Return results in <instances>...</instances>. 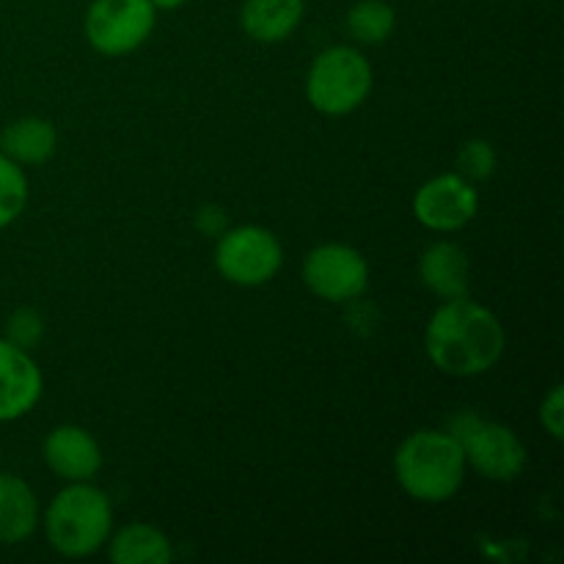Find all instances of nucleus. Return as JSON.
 <instances>
[{"label": "nucleus", "instance_id": "nucleus-1", "mask_svg": "<svg viewBox=\"0 0 564 564\" xmlns=\"http://www.w3.org/2000/svg\"><path fill=\"white\" fill-rule=\"evenodd\" d=\"M507 334L501 319L471 297L444 301L424 330V350L435 369L452 378L485 375L501 361Z\"/></svg>", "mask_w": 564, "mask_h": 564}, {"label": "nucleus", "instance_id": "nucleus-2", "mask_svg": "<svg viewBox=\"0 0 564 564\" xmlns=\"http://www.w3.org/2000/svg\"><path fill=\"white\" fill-rule=\"evenodd\" d=\"M466 457L449 430H416L394 455L400 488L422 505H444L455 499L466 479Z\"/></svg>", "mask_w": 564, "mask_h": 564}, {"label": "nucleus", "instance_id": "nucleus-3", "mask_svg": "<svg viewBox=\"0 0 564 564\" xmlns=\"http://www.w3.org/2000/svg\"><path fill=\"white\" fill-rule=\"evenodd\" d=\"M113 532V507L91 482H69L44 512L50 549L69 560L91 556Z\"/></svg>", "mask_w": 564, "mask_h": 564}, {"label": "nucleus", "instance_id": "nucleus-4", "mask_svg": "<svg viewBox=\"0 0 564 564\" xmlns=\"http://www.w3.org/2000/svg\"><path fill=\"white\" fill-rule=\"evenodd\" d=\"M372 64L367 55L347 44L323 50L306 75V97L325 116H347L361 108L372 94Z\"/></svg>", "mask_w": 564, "mask_h": 564}, {"label": "nucleus", "instance_id": "nucleus-5", "mask_svg": "<svg viewBox=\"0 0 564 564\" xmlns=\"http://www.w3.org/2000/svg\"><path fill=\"white\" fill-rule=\"evenodd\" d=\"M449 433L460 444L466 466L490 482H512L527 471V446L507 424L463 411L452 416Z\"/></svg>", "mask_w": 564, "mask_h": 564}, {"label": "nucleus", "instance_id": "nucleus-6", "mask_svg": "<svg viewBox=\"0 0 564 564\" xmlns=\"http://www.w3.org/2000/svg\"><path fill=\"white\" fill-rule=\"evenodd\" d=\"M284 248L264 226H235L220 235L215 248V268L229 284L262 286L279 275Z\"/></svg>", "mask_w": 564, "mask_h": 564}, {"label": "nucleus", "instance_id": "nucleus-7", "mask_svg": "<svg viewBox=\"0 0 564 564\" xmlns=\"http://www.w3.org/2000/svg\"><path fill=\"white\" fill-rule=\"evenodd\" d=\"M152 0H94L86 11V39L99 55L119 58L135 53L154 31Z\"/></svg>", "mask_w": 564, "mask_h": 564}, {"label": "nucleus", "instance_id": "nucleus-8", "mask_svg": "<svg viewBox=\"0 0 564 564\" xmlns=\"http://www.w3.org/2000/svg\"><path fill=\"white\" fill-rule=\"evenodd\" d=\"M303 284L319 301H356L369 284V264L358 248L345 242H325L312 248L303 259Z\"/></svg>", "mask_w": 564, "mask_h": 564}, {"label": "nucleus", "instance_id": "nucleus-9", "mask_svg": "<svg viewBox=\"0 0 564 564\" xmlns=\"http://www.w3.org/2000/svg\"><path fill=\"white\" fill-rule=\"evenodd\" d=\"M479 193L457 171L424 182L413 196V215L430 231H460L477 218Z\"/></svg>", "mask_w": 564, "mask_h": 564}, {"label": "nucleus", "instance_id": "nucleus-10", "mask_svg": "<svg viewBox=\"0 0 564 564\" xmlns=\"http://www.w3.org/2000/svg\"><path fill=\"white\" fill-rule=\"evenodd\" d=\"M42 369L31 352L0 339V424L28 416L42 400Z\"/></svg>", "mask_w": 564, "mask_h": 564}, {"label": "nucleus", "instance_id": "nucleus-11", "mask_svg": "<svg viewBox=\"0 0 564 564\" xmlns=\"http://www.w3.org/2000/svg\"><path fill=\"white\" fill-rule=\"evenodd\" d=\"M44 463L64 482H91L102 468V449L88 430L61 424L50 430L42 446Z\"/></svg>", "mask_w": 564, "mask_h": 564}, {"label": "nucleus", "instance_id": "nucleus-12", "mask_svg": "<svg viewBox=\"0 0 564 564\" xmlns=\"http://www.w3.org/2000/svg\"><path fill=\"white\" fill-rule=\"evenodd\" d=\"M419 275H422V284L441 301H455V297L468 295L471 262L457 242L441 240L424 248L422 259H419Z\"/></svg>", "mask_w": 564, "mask_h": 564}, {"label": "nucleus", "instance_id": "nucleus-13", "mask_svg": "<svg viewBox=\"0 0 564 564\" xmlns=\"http://www.w3.org/2000/svg\"><path fill=\"white\" fill-rule=\"evenodd\" d=\"M306 14V0H246L240 25L246 36L262 44H279L297 31Z\"/></svg>", "mask_w": 564, "mask_h": 564}, {"label": "nucleus", "instance_id": "nucleus-14", "mask_svg": "<svg viewBox=\"0 0 564 564\" xmlns=\"http://www.w3.org/2000/svg\"><path fill=\"white\" fill-rule=\"evenodd\" d=\"M39 527V499L17 474L0 471V545L25 543Z\"/></svg>", "mask_w": 564, "mask_h": 564}, {"label": "nucleus", "instance_id": "nucleus-15", "mask_svg": "<svg viewBox=\"0 0 564 564\" xmlns=\"http://www.w3.org/2000/svg\"><path fill=\"white\" fill-rule=\"evenodd\" d=\"M58 147V130L42 116H25L0 130V152L20 165L47 163Z\"/></svg>", "mask_w": 564, "mask_h": 564}, {"label": "nucleus", "instance_id": "nucleus-16", "mask_svg": "<svg viewBox=\"0 0 564 564\" xmlns=\"http://www.w3.org/2000/svg\"><path fill=\"white\" fill-rule=\"evenodd\" d=\"M108 554L116 564H169L174 551L160 529L149 523H130L108 538Z\"/></svg>", "mask_w": 564, "mask_h": 564}, {"label": "nucleus", "instance_id": "nucleus-17", "mask_svg": "<svg viewBox=\"0 0 564 564\" xmlns=\"http://www.w3.org/2000/svg\"><path fill=\"white\" fill-rule=\"evenodd\" d=\"M394 6L386 0H358L347 11V31L358 44H383L394 33Z\"/></svg>", "mask_w": 564, "mask_h": 564}, {"label": "nucleus", "instance_id": "nucleus-18", "mask_svg": "<svg viewBox=\"0 0 564 564\" xmlns=\"http://www.w3.org/2000/svg\"><path fill=\"white\" fill-rule=\"evenodd\" d=\"M28 204V176L20 163L0 152V229L14 224Z\"/></svg>", "mask_w": 564, "mask_h": 564}, {"label": "nucleus", "instance_id": "nucleus-19", "mask_svg": "<svg viewBox=\"0 0 564 564\" xmlns=\"http://www.w3.org/2000/svg\"><path fill=\"white\" fill-rule=\"evenodd\" d=\"M496 171V149L488 141L477 138V141L463 143L457 152V174L468 182L488 180Z\"/></svg>", "mask_w": 564, "mask_h": 564}, {"label": "nucleus", "instance_id": "nucleus-20", "mask_svg": "<svg viewBox=\"0 0 564 564\" xmlns=\"http://www.w3.org/2000/svg\"><path fill=\"white\" fill-rule=\"evenodd\" d=\"M42 336H44V319L42 314L33 312V308H17V312L9 317V325H6V339H9L11 345L31 352L33 347H39Z\"/></svg>", "mask_w": 564, "mask_h": 564}, {"label": "nucleus", "instance_id": "nucleus-21", "mask_svg": "<svg viewBox=\"0 0 564 564\" xmlns=\"http://www.w3.org/2000/svg\"><path fill=\"white\" fill-rule=\"evenodd\" d=\"M540 422H543V427L549 430L551 438L562 441V430H564V389L562 386H554V389L549 391V397L543 400V405H540Z\"/></svg>", "mask_w": 564, "mask_h": 564}, {"label": "nucleus", "instance_id": "nucleus-22", "mask_svg": "<svg viewBox=\"0 0 564 564\" xmlns=\"http://www.w3.org/2000/svg\"><path fill=\"white\" fill-rule=\"evenodd\" d=\"M198 226H202L204 235H224L226 231V215L224 209L207 207L198 213Z\"/></svg>", "mask_w": 564, "mask_h": 564}, {"label": "nucleus", "instance_id": "nucleus-23", "mask_svg": "<svg viewBox=\"0 0 564 564\" xmlns=\"http://www.w3.org/2000/svg\"><path fill=\"white\" fill-rule=\"evenodd\" d=\"M187 0H152V6L154 9H163V11H174V9H180V6H185Z\"/></svg>", "mask_w": 564, "mask_h": 564}]
</instances>
